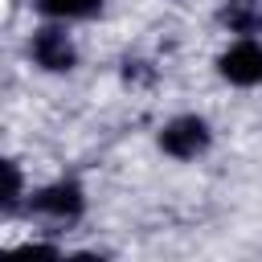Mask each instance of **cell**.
<instances>
[{
    "label": "cell",
    "instance_id": "cell-1",
    "mask_svg": "<svg viewBox=\"0 0 262 262\" xmlns=\"http://www.w3.org/2000/svg\"><path fill=\"white\" fill-rule=\"evenodd\" d=\"M213 147V127L201 115H176L160 127V151L172 160H196Z\"/></svg>",
    "mask_w": 262,
    "mask_h": 262
},
{
    "label": "cell",
    "instance_id": "cell-2",
    "mask_svg": "<svg viewBox=\"0 0 262 262\" xmlns=\"http://www.w3.org/2000/svg\"><path fill=\"white\" fill-rule=\"evenodd\" d=\"M29 213H37L41 221H53V225H74L86 213V192L74 180H53V184L29 192Z\"/></svg>",
    "mask_w": 262,
    "mask_h": 262
},
{
    "label": "cell",
    "instance_id": "cell-3",
    "mask_svg": "<svg viewBox=\"0 0 262 262\" xmlns=\"http://www.w3.org/2000/svg\"><path fill=\"white\" fill-rule=\"evenodd\" d=\"M29 57H33V66H41L45 74H70V70L78 66V45H74V37L66 33V20L41 25V29L29 37Z\"/></svg>",
    "mask_w": 262,
    "mask_h": 262
},
{
    "label": "cell",
    "instance_id": "cell-4",
    "mask_svg": "<svg viewBox=\"0 0 262 262\" xmlns=\"http://www.w3.org/2000/svg\"><path fill=\"white\" fill-rule=\"evenodd\" d=\"M217 74H221L229 86H242V90L262 86V41L242 37V41H233L229 49H221Z\"/></svg>",
    "mask_w": 262,
    "mask_h": 262
},
{
    "label": "cell",
    "instance_id": "cell-5",
    "mask_svg": "<svg viewBox=\"0 0 262 262\" xmlns=\"http://www.w3.org/2000/svg\"><path fill=\"white\" fill-rule=\"evenodd\" d=\"M33 8L49 20H86L102 8V0H33Z\"/></svg>",
    "mask_w": 262,
    "mask_h": 262
},
{
    "label": "cell",
    "instance_id": "cell-6",
    "mask_svg": "<svg viewBox=\"0 0 262 262\" xmlns=\"http://www.w3.org/2000/svg\"><path fill=\"white\" fill-rule=\"evenodd\" d=\"M221 20L229 25V33H250L254 25H262V8L254 0H229L221 8Z\"/></svg>",
    "mask_w": 262,
    "mask_h": 262
},
{
    "label": "cell",
    "instance_id": "cell-7",
    "mask_svg": "<svg viewBox=\"0 0 262 262\" xmlns=\"http://www.w3.org/2000/svg\"><path fill=\"white\" fill-rule=\"evenodd\" d=\"M4 172H8V192H4V209H16L20 196H25V184H20V168L16 160H4Z\"/></svg>",
    "mask_w": 262,
    "mask_h": 262
}]
</instances>
